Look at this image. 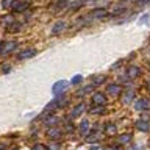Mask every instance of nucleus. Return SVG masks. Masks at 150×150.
I'll return each instance as SVG.
<instances>
[{
    "mask_svg": "<svg viewBox=\"0 0 150 150\" xmlns=\"http://www.w3.org/2000/svg\"><path fill=\"white\" fill-rule=\"evenodd\" d=\"M67 88V81H64V80H61V81H56L53 84V88H52V92L55 94V96H58V94H63L64 89Z\"/></svg>",
    "mask_w": 150,
    "mask_h": 150,
    "instance_id": "f257e3e1",
    "label": "nucleus"
},
{
    "mask_svg": "<svg viewBox=\"0 0 150 150\" xmlns=\"http://www.w3.org/2000/svg\"><path fill=\"white\" fill-rule=\"evenodd\" d=\"M49 150H59V144H58V142L50 144V145H49Z\"/></svg>",
    "mask_w": 150,
    "mask_h": 150,
    "instance_id": "4be33fe9",
    "label": "nucleus"
},
{
    "mask_svg": "<svg viewBox=\"0 0 150 150\" xmlns=\"http://www.w3.org/2000/svg\"><path fill=\"white\" fill-rule=\"evenodd\" d=\"M9 69H11L9 66H5V67H3V72H5V74H6V72H9Z\"/></svg>",
    "mask_w": 150,
    "mask_h": 150,
    "instance_id": "b1692460",
    "label": "nucleus"
},
{
    "mask_svg": "<svg viewBox=\"0 0 150 150\" xmlns=\"http://www.w3.org/2000/svg\"><path fill=\"white\" fill-rule=\"evenodd\" d=\"M80 133H81V136H88V133H89V122H88V119H84L81 124H80Z\"/></svg>",
    "mask_w": 150,
    "mask_h": 150,
    "instance_id": "9d476101",
    "label": "nucleus"
},
{
    "mask_svg": "<svg viewBox=\"0 0 150 150\" xmlns=\"http://www.w3.org/2000/svg\"><path fill=\"white\" fill-rule=\"evenodd\" d=\"M91 150H102V149H98V147H92Z\"/></svg>",
    "mask_w": 150,
    "mask_h": 150,
    "instance_id": "a878e982",
    "label": "nucleus"
},
{
    "mask_svg": "<svg viewBox=\"0 0 150 150\" xmlns=\"http://www.w3.org/2000/svg\"><path fill=\"white\" fill-rule=\"evenodd\" d=\"M139 74H141V70H139L138 66H130V67L127 69V75H128V78H136Z\"/></svg>",
    "mask_w": 150,
    "mask_h": 150,
    "instance_id": "39448f33",
    "label": "nucleus"
},
{
    "mask_svg": "<svg viewBox=\"0 0 150 150\" xmlns=\"http://www.w3.org/2000/svg\"><path fill=\"white\" fill-rule=\"evenodd\" d=\"M83 81V77H81V75H75V77L72 78V83L74 84H78V83H81Z\"/></svg>",
    "mask_w": 150,
    "mask_h": 150,
    "instance_id": "a211bd4d",
    "label": "nucleus"
},
{
    "mask_svg": "<svg viewBox=\"0 0 150 150\" xmlns=\"http://www.w3.org/2000/svg\"><path fill=\"white\" fill-rule=\"evenodd\" d=\"M16 42H5V44L0 45V49H2V53H8V52H11L13 49H16Z\"/></svg>",
    "mask_w": 150,
    "mask_h": 150,
    "instance_id": "6e6552de",
    "label": "nucleus"
},
{
    "mask_svg": "<svg viewBox=\"0 0 150 150\" xmlns=\"http://www.w3.org/2000/svg\"><path fill=\"white\" fill-rule=\"evenodd\" d=\"M56 122H58V119H56L55 116H52L50 119H47V120H45V124H47V125H50V124H52V125H55Z\"/></svg>",
    "mask_w": 150,
    "mask_h": 150,
    "instance_id": "6ab92c4d",
    "label": "nucleus"
},
{
    "mask_svg": "<svg viewBox=\"0 0 150 150\" xmlns=\"http://www.w3.org/2000/svg\"><path fill=\"white\" fill-rule=\"evenodd\" d=\"M150 105H149V102L147 100H144V98H139V100H136L134 102V108L138 111H144V110H147Z\"/></svg>",
    "mask_w": 150,
    "mask_h": 150,
    "instance_id": "20e7f679",
    "label": "nucleus"
},
{
    "mask_svg": "<svg viewBox=\"0 0 150 150\" xmlns=\"http://www.w3.org/2000/svg\"><path fill=\"white\" fill-rule=\"evenodd\" d=\"M106 91H108V94H111V96H119L120 86H119V84H108Z\"/></svg>",
    "mask_w": 150,
    "mask_h": 150,
    "instance_id": "1a4fd4ad",
    "label": "nucleus"
},
{
    "mask_svg": "<svg viewBox=\"0 0 150 150\" xmlns=\"http://www.w3.org/2000/svg\"><path fill=\"white\" fill-rule=\"evenodd\" d=\"M36 55V50L35 49H28V50H23L19 53V59H27V58H31V56Z\"/></svg>",
    "mask_w": 150,
    "mask_h": 150,
    "instance_id": "423d86ee",
    "label": "nucleus"
},
{
    "mask_svg": "<svg viewBox=\"0 0 150 150\" xmlns=\"http://www.w3.org/2000/svg\"><path fill=\"white\" fill-rule=\"evenodd\" d=\"M131 150H141V147H139V145H136V147H131Z\"/></svg>",
    "mask_w": 150,
    "mask_h": 150,
    "instance_id": "393cba45",
    "label": "nucleus"
},
{
    "mask_svg": "<svg viewBox=\"0 0 150 150\" xmlns=\"http://www.w3.org/2000/svg\"><path fill=\"white\" fill-rule=\"evenodd\" d=\"M134 98V92L133 91H127L125 94H124V97H122V102L125 103V105H128V103L131 102Z\"/></svg>",
    "mask_w": 150,
    "mask_h": 150,
    "instance_id": "9b49d317",
    "label": "nucleus"
},
{
    "mask_svg": "<svg viewBox=\"0 0 150 150\" xmlns=\"http://www.w3.org/2000/svg\"><path fill=\"white\" fill-rule=\"evenodd\" d=\"M86 141H88V142H96V141H98V133H97V131H94V133L88 134Z\"/></svg>",
    "mask_w": 150,
    "mask_h": 150,
    "instance_id": "2eb2a0df",
    "label": "nucleus"
},
{
    "mask_svg": "<svg viewBox=\"0 0 150 150\" xmlns=\"http://www.w3.org/2000/svg\"><path fill=\"white\" fill-rule=\"evenodd\" d=\"M59 136H61V131H59L58 128H52V130H49V138L56 139V138H59Z\"/></svg>",
    "mask_w": 150,
    "mask_h": 150,
    "instance_id": "ddd939ff",
    "label": "nucleus"
},
{
    "mask_svg": "<svg viewBox=\"0 0 150 150\" xmlns=\"http://www.w3.org/2000/svg\"><path fill=\"white\" fill-rule=\"evenodd\" d=\"M105 131H106V134H110V136L116 134V125H114V124H108Z\"/></svg>",
    "mask_w": 150,
    "mask_h": 150,
    "instance_id": "4468645a",
    "label": "nucleus"
},
{
    "mask_svg": "<svg viewBox=\"0 0 150 150\" xmlns=\"http://www.w3.org/2000/svg\"><path fill=\"white\" fill-rule=\"evenodd\" d=\"M64 28H66V23H64V22H56L55 25H53V28H52V33H53V35H56V33L63 31Z\"/></svg>",
    "mask_w": 150,
    "mask_h": 150,
    "instance_id": "f8f14e48",
    "label": "nucleus"
},
{
    "mask_svg": "<svg viewBox=\"0 0 150 150\" xmlns=\"http://www.w3.org/2000/svg\"><path fill=\"white\" fill-rule=\"evenodd\" d=\"M91 112L92 114H103V112H105V106H94L92 110H91Z\"/></svg>",
    "mask_w": 150,
    "mask_h": 150,
    "instance_id": "dca6fc26",
    "label": "nucleus"
},
{
    "mask_svg": "<svg viewBox=\"0 0 150 150\" xmlns=\"http://www.w3.org/2000/svg\"><path fill=\"white\" fill-rule=\"evenodd\" d=\"M136 128L141 130V131H149L150 130V119H147V117L139 119L138 122H136Z\"/></svg>",
    "mask_w": 150,
    "mask_h": 150,
    "instance_id": "f03ea898",
    "label": "nucleus"
},
{
    "mask_svg": "<svg viewBox=\"0 0 150 150\" xmlns=\"http://www.w3.org/2000/svg\"><path fill=\"white\" fill-rule=\"evenodd\" d=\"M33 150H45V147L42 144H36L35 147H33Z\"/></svg>",
    "mask_w": 150,
    "mask_h": 150,
    "instance_id": "5701e85b",
    "label": "nucleus"
},
{
    "mask_svg": "<svg viewBox=\"0 0 150 150\" xmlns=\"http://www.w3.org/2000/svg\"><path fill=\"white\" fill-rule=\"evenodd\" d=\"M105 77H94V83L96 84H98V83H105Z\"/></svg>",
    "mask_w": 150,
    "mask_h": 150,
    "instance_id": "412c9836",
    "label": "nucleus"
},
{
    "mask_svg": "<svg viewBox=\"0 0 150 150\" xmlns=\"http://www.w3.org/2000/svg\"><path fill=\"white\" fill-rule=\"evenodd\" d=\"M92 102L96 103V105H98V106H105L106 98H105V96H103L102 92H96V94L92 96Z\"/></svg>",
    "mask_w": 150,
    "mask_h": 150,
    "instance_id": "7ed1b4c3",
    "label": "nucleus"
},
{
    "mask_svg": "<svg viewBox=\"0 0 150 150\" xmlns=\"http://www.w3.org/2000/svg\"><path fill=\"white\" fill-rule=\"evenodd\" d=\"M119 141H120L122 144H128L130 141H131V136H130V134H122Z\"/></svg>",
    "mask_w": 150,
    "mask_h": 150,
    "instance_id": "f3484780",
    "label": "nucleus"
},
{
    "mask_svg": "<svg viewBox=\"0 0 150 150\" xmlns=\"http://www.w3.org/2000/svg\"><path fill=\"white\" fill-rule=\"evenodd\" d=\"M149 88H150V83H149Z\"/></svg>",
    "mask_w": 150,
    "mask_h": 150,
    "instance_id": "bb28decb",
    "label": "nucleus"
},
{
    "mask_svg": "<svg viewBox=\"0 0 150 150\" xmlns=\"http://www.w3.org/2000/svg\"><path fill=\"white\" fill-rule=\"evenodd\" d=\"M84 110H86V106H84L83 103H80V105H77V106H75L74 110H72V112H70V117H78Z\"/></svg>",
    "mask_w": 150,
    "mask_h": 150,
    "instance_id": "0eeeda50",
    "label": "nucleus"
},
{
    "mask_svg": "<svg viewBox=\"0 0 150 150\" xmlns=\"http://www.w3.org/2000/svg\"><path fill=\"white\" fill-rule=\"evenodd\" d=\"M27 8V3H21V5H16L14 6V11H22V9Z\"/></svg>",
    "mask_w": 150,
    "mask_h": 150,
    "instance_id": "aec40b11",
    "label": "nucleus"
}]
</instances>
